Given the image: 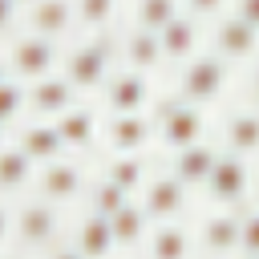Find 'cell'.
Listing matches in <instances>:
<instances>
[{"label":"cell","mask_w":259,"mask_h":259,"mask_svg":"<svg viewBox=\"0 0 259 259\" xmlns=\"http://www.w3.org/2000/svg\"><path fill=\"white\" fill-rule=\"evenodd\" d=\"M49 259H85V255H81L77 247H57V251H53Z\"/></svg>","instance_id":"e575fe53"},{"label":"cell","mask_w":259,"mask_h":259,"mask_svg":"<svg viewBox=\"0 0 259 259\" xmlns=\"http://www.w3.org/2000/svg\"><path fill=\"white\" fill-rule=\"evenodd\" d=\"M182 4H186V12L198 20V16H219L227 0H182Z\"/></svg>","instance_id":"4dcf8cb0"},{"label":"cell","mask_w":259,"mask_h":259,"mask_svg":"<svg viewBox=\"0 0 259 259\" xmlns=\"http://www.w3.org/2000/svg\"><path fill=\"white\" fill-rule=\"evenodd\" d=\"M113 12H117V0H73V16H77L81 28L105 32L109 20H113Z\"/></svg>","instance_id":"484cf974"},{"label":"cell","mask_w":259,"mask_h":259,"mask_svg":"<svg viewBox=\"0 0 259 259\" xmlns=\"http://www.w3.org/2000/svg\"><path fill=\"white\" fill-rule=\"evenodd\" d=\"M150 259H190V231L178 223H162L150 235Z\"/></svg>","instance_id":"7402d4cb"},{"label":"cell","mask_w":259,"mask_h":259,"mask_svg":"<svg viewBox=\"0 0 259 259\" xmlns=\"http://www.w3.org/2000/svg\"><path fill=\"white\" fill-rule=\"evenodd\" d=\"M8 235H12V214L0 206V247H4V239H8Z\"/></svg>","instance_id":"836d02e7"},{"label":"cell","mask_w":259,"mask_h":259,"mask_svg":"<svg viewBox=\"0 0 259 259\" xmlns=\"http://www.w3.org/2000/svg\"><path fill=\"white\" fill-rule=\"evenodd\" d=\"M251 97L259 101V61H255V69H251Z\"/></svg>","instance_id":"d590c367"},{"label":"cell","mask_w":259,"mask_h":259,"mask_svg":"<svg viewBox=\"0 0 259 259\" xmlns=\"http://www.w3.org/2000/svg\"><path fill=\"white\" fill-rule=\"evenodd\" d=\"M235 16L247 20L251 28H259V0H235Z\"/></svg>","instance_id":"1f68e13d"},{"label":"cell","mask_w":259,"mask_h":259,"mask_svg":"<svg viewBox=\"0 0 259 259\" xmlns=\"http://www.w3.org/2000/svg\"><path fill=\"white\" fill-rule=\"evenodd\" d=\"M77 251H81L85 259H109V255L117 251L109 219H101V214L89 210V214L77 223Z\"/></svg>","instance_id":"44dd1931"},{"label":"cell","mask_w":259,"mask_h":259,"mask_svg":"<svg viewBox=\"0 0 259 259\" xmlns=\"http://www.w3.org/2000/svg\"><path fill=\"white\" fill-rule=\"evenodd\" d=\"M53 65H57V45H53L49 36L24 32V36H16L12 49H8V69L16 73V81L36 85V81L53 77Z\"/></svg>","instance_id":"277c9868"},{"label":"cell","mask_w":259,"mask_h":259,"mask_svg":"<svg viewBox=\"0 0 259 259\" xmlns=\"http://www.w3.org/2000/svg\"><path fill=\"white\" fill-rule=\"evenodd\" d=\"M73 24H77L73 0H36V4H28V32H36V36L61 40Z\"/></svg>","instance_id":"7c38bea8"},{"label":"cell","mask_w":259,"mask_h":259,"mask_svg":"<svg viewBox=\"0 0 259 259\" xmlns=\"http://www.w3.org/2000/svg\"><path fill=\"white\" fill-rule=\"evenodd\" d=\"M239 255H243V259H259V210H247V214H243Z\"/></svg>","instance_id":"f546056e"},{"label":"cell","mask_w":259,"mask_h":259,"mask_svg":"<svg viewBox=\"0 0 259 259\" xmlns=\"http://www.w3.org/2000/svg\"><path fill=\"white\" fill-rule=\"evenodd\" d=\"M121 61L125 69H138V73H150L162 65V40L158 32H146V28H134L121 36Z\"/></svg>","instance_id":"d6986e66"},{"label":"cell","mask_w":259,"mask_h":259,"mask_svg":"<svg viewBox=\"0 0 259 259\" xmlns=\"http://www.w3.org/2000/svg\"><path fill=\"white\" fill-rule=\"evenodd\" d=\"M81 186H85V170H81L77 162H69V158H57V162H49V166L40 170V178H36V190H40V198H45V202H53V206H65V202H73V198L81 194Z\"/></svg>","instance_id":"9c48e42d"},{"label":"cell","mask_w":259,"mask_h":259,"mask_svg":"<svg viewBox=\"0 0 259 259\" xmlns=\"http://www.w3.org/2000/svg\"><path fill=\"white\" fill-rule=\"evenodd\" d=\"M150 117L146 113H121V117H109L105 121V146L113 154H138L146 142H150Z\"/></svg>","instance_id":"5bb4252c"},{"label":"cell","mask_w":259,"mask_h":259,"mask_svg":"<svg viewBox=\"0 0 259 259\" xmlns=\"http://www.w3.org/2000/svg\"><path fill=\"white\" fill-rule=\"evenodd\" d=\"M24 105H28V93L20 89V81H0V125L16 121Z\"/></svg>","instance_id":"f1b7e54d"},{"label":"cell","mask_w":259,"mask_h":259,"mask_svg":"<svg viewBox=\"0 0 259 259\" xmlns=\"http://www.w3.org/2000/svg\"><path fill=\"white\" fill-rule=\"evenodd\" d=\"M0 81H4V65H0Z\"/></svg>","instance_id":"ab89813d"},{"label":"cell","mask_w":259,"mask_h":259,"mask_svg":"<svg viewBox=\"0 0 259 259\" xmlns=\"http://www.w3.org/2000/svg\"><path fill=\"white\" fill-rule=\"evenodd\" d=\"M105 178H109L113 186H121L125 194H134V190L146 186V162H142L138 154H117V158L105 162Z\"/></svg>","instance_id":"d4e9b609"},{"label":"cell","mask_w":259,"mask_h":259,"mask_svg":"<svg viewBox=\"0 0 259 259\" xmlns=\"http://www.w3.org/2000/svg\"><path fill=\"white\" fill-rule=\"evenodd\" d=\"M32 178V158L20 150V146H4L0 150V190L12 194V190H24Z\"/></svg>","instance_id":"603a6c76"},{"label":"cell","mask_w":259,"mask_h":259,"mask_svg":"<svg viewBox=\"0 0 259 259\" xmlns=\"http://www.w3.org/2000/svg\"><path fill=\"white\" fill-rule=\"evenodd\" d=\"M12 235L20 239V247L40 251L61 235V210L53 202H45V198H32L12 214Z\"/></svg>","instance_id":"5b68a950"},{"label":"cell","mask_w":259,"mask_h":259,"mask_svg":"<svg viewBox=\"0 0 259 259\" xmlns=\"http://www.w3.org/2000/svg\"><path fill=\"white\" fill-rule=\"evenodd\" d=\"M154 121H158V138H162V146L174 150V154L186 150V146H198V142H202V130H206L202 109L190 105V101H182L178 93L154 105Z\"/></svg>","instance_id":"6da1fadb"},{"label":"cell","mask_w":259,"mask_h":259,"mask_svg":"<svg viewBox=\"0 0 259 259\" xmlns=\"http://www.w3.org/2000/svg\"><path fill=\"white\" fill-rule=\"evenodd\" d=\"M178 12H182L178 0H138V28H146V32H162Z\"/></svg>","instance_id":"4316f807"},{"label":"cell","mask_w":259,"mask_h":259,"mask_svg":"<svg viewBox=\"0 0 259 259\" xmlns=\"http://www.w3.org/2000/svg\"><path fill=\"white\" fill-rule=\"evenodd\" d=\"M0 259H20V255H0Z\"/></svg>","instance_id":"74e56055"},{"label":"cell","mask_w":259,"mask_h":259,"mask_svg":"<svg viewBox=\"0 0 259 259\" xmlns=\"http://www.w3.org/2000/svg\"><path fill=\"white\" fill-rule=\"evenodd\" d=\"M214 162H219V154H214L206 142L186 146V150H178V154H174V178H178L182 186H206V178H210Z\"/></svg>","instance_id":"ffe728a7"},{"label":"cell","mask_w":259,"mask_h":259,"mask_svg":"<svg viewBox=\"0 0 259 259\" xmlns=\"http://www.w3.org/2000/svg\"><path fill=\"white\" fill-rule=\"evenodd\" d=\"M77 105V89L65 81V73L61 77H45V81H36L32 89H28V109L36 113V117H61L65 109H73Z\"/></svg>","instance_id":"8fae6325"},{"label":"cell","mask_w":259,"mask_h":259,"mask_svg":"<svg viewBox=\"0 0 259 259\" xmlns=\"http://www.w3.org/2000/svg\"><path fill=\"white\" fill-rule=\"evenodd\" d=\"M182 206H186V186L174 174H158V178H150L142 186V210H146V219L170 223V219L182 214Z\"/></svg>","instance_id":"ba28073f"},{"label":"cell","mask_w":259,"mask_h":259,"mask_svg":"<svg viewBox=\"0 0 259 259\" xmlns=\"http://www.w3.org/2000/svg\"><path fill=\"white\" fill-rule=\"evenodd\" d=\"M0 134H4V125H0ZM0 150H4V146H0Z\"/></svg>","instance_id":"60d3db41"},{"label":"cell","mask_w":259,"mask_h":259,"mask_svg":"<svg viewBox=\"0 0 259 259\" xmlns=\"http://www.w3.org/2000/svg\"><path fill=\"white\" fill-rule=\"evenodd\" d=\"M251 194V166L247 158H235V154H219L210 178H206V198L219 202V206H239L247 202Z\"/></svg>","instance_id":"8992f818"},{"label":"cell","mask_w":259,"mask_h":259,"mask_svg":"<svg viewBox=\"0 0 259 259\" xmlns=\"http://www.w3.org/2000/svg\"><path fill=\"white\" fill-rule=\"evenodd\" d=\"M239 235H243V214H235V210H219L202 223V247L214 259L239 255Z\"/></svg>","instance_id":"9a60e30c"},{"label":"cell","mask_w":259,"mask_h":259,"mask_svg":"<svg viewBox=\"0 0 259 259\" xmlns=\"http://www.w3.org/2000/svg\"><path fill=\"white\" fill-rule=\"evenodd\" d=\"M125 202H130V194H125L121 186H113L109 178H101V182L93 186V194H89V210H93V214H101V219H113Z\"/></svg>","instance_id":"83f0119b"},{"label":"cell","mask_w":259,"mask_h":259,"mask_svg":"<svg viewBox=\"0 0 259 259\" xmlns=\"http://www.w3.org/2000/svg\"><path fill=\"white\" fill-rule=\"evenodd\" d=\"M146 210L138 206V202H125L113 219H109V227H113V243L117 247H138L142 239H146Z\"/></svg>","instance_id":"cb8c5ba5"},{"label":"cell","mask_w":259,"mask_h":259,"mask_svg":"<svg viewBox=\"0 0 259 259\" xmlns=\"http://www.w3.org/2000/svg\"><path fill=\"white\" fill-rule=\"evenodd\" d=\"M16 4H36V0H16Z\"/></svg>","instance_id":"f35d334b"},{"label":"cell","mask_w":259,"mask_h":259,"mask_svg":"<svg viewBox=\"0 0 259 259\" xmlns=\"http://www.w3.org/2000/svg\"><path fill=\"white\" fill-rule=\"evenodd\" d=\"M16 0H0V32H8L12 28V20H16Z\"/></svg>","instance_id":"d6a6232c"},{"label":"cell","mask_w":259,"mask_h":259,"mask_svg":"<svg viewBox=\"0 0 259 259\" xmlns=\"http://www.w3.org/2000/svg\"><path fill=\"white\" fill-rule=\"evenodd\" d=\"M109 61H113V40L109 36L85 40V45H77L65 57V81L77 93H89V89H97V85L109 81Z\"/></svg>","instance_id":"7a4b0ae2"},{"label":"cell","mask_w":259,"mask_h":259,"mask_svg":"<svg viewBox=\"0 0 259 259\" xmlns=\"http://www.w3.org/2000/svg\"><path fill=\"white\" fill-rule=\"evenodd\" d=\"M223 146L227 154L235 158H251L259 154V109H239L227 117V130H223Z\"/></svg>","instance_id":"e0dca14e"},{"label":"cell","mask_w":259,"mask_h":259,"mask_svg":"<svg viewBox=\"0 0 259 259\" xmlns=\"http://www.w3.org/2000/svg\"><path fill=\"white\" fill-rule=\"evenodd\" d=\"M105 109H109V117H121V113H142V105L150 101V85H146V73H138V69H117L105 85Z\"/></svg>","instance_id":"52a82bcc"},{"label":"cell","mask_w":259,"mask_h":259,"mask_svg":"<svg viewBox=\"0 0 259 259\" xmlns=\"http://www.w3.org/2000/svg\"><path fill=\"white\" fill-rule=\"evenodd\" d=\"M53 125H57L65 150H89L93 138H97V113H93L89 105H73V109H65Z\"/></svg>","instance_id":"ac0fdd59"},{"label":"cell","mask_w":259,"mask_h":259,"mask_svg":"<svg viewBox=\"0 0 259 259\" xmlns=\"http://www.w3.org/2000/svg\"><path fill=\"white\" fill-rule=\"evenodd\" d=\"M255 210H259V182H255Z\"/></svg>","instance_id":"8d00e7d4"},{"label":"cell","mask_w":259,"mask_h":259,"mask_svg":"<svg viewBox=\"0 0 259 259\" xmlns=\"http://www.w3.org/2000/svg\"><path fill=\"white\" fill-rule=\"evenodd\" d=\"M227 85V61L219 53H202V57H190L178 73V97L190 101V105H206L223 93Z\"/></svg>","instance_id":"3957f363"},{"label":"cell","mask_w":259,"mask_h":259,"mask_svg":"<svg viewBox=\"0 0 259 259\" xmlns=\"http://www.w3.org/2000/svg\"><path fill=\"white\" fill-rule=\"evenodd\" d=\"M210 53H219L223 61H251L259 53V28H251L247 20H239L231 12L214 24V49Z\"/></svg>","instance_id":"30bf717a"},{"label":"cell","mask_w":259,"mask_h":259,"mask_svg":"<svg viewBox=\"0 0 259 259\" xmlns=\"http://www.w3.org/2000/svg\"><path fill=\"white\" fill-rule=\"evenodd\" d=\"M16 146L32 158V166H49V162H57L65 154V142H61L53 121H28L20 130V138H16Z\"/></svg>","instance_id":"2e32d148"},{"label":"cell","mask_w":259,"mask_h":259,"mask_svg":"<svg viewBox=\"0 0 259 259\" xmlns=\"http://www.w3.org/2000/svg\"><path fill=\"white\" fill-rule=\"evenodd\" d=\"M158 40H162V61L186 65V61L194 57V49H198V20H194L190 12H178V16L158 32Z\"/></svg>","instance_id":"4fadbf2b"}]
</instances>
